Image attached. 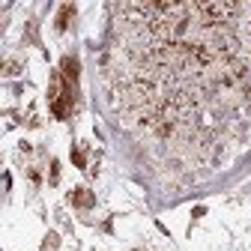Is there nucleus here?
Returning a JSON list of instances; mask_svg holds the SVG:
<instances>
[{"label": "nucleus", "mask_w": 251, "mask_h": 251, "mask_svg": "<svg viewBox=\"0 0 251 251\" xmlns=\"http://www.w3.org/2000/svg\"><path fill=\"white\" fill-rule=\"evenodd\" d=\"M63 81H69V84H78V63L69 57V60H63Z\"/></svg>", "instance_id": "obj_1"}, {"label": "nucleus", "mask_w": 251, "mask_h": 251, "mask_svg": "<svg viewBox=\"0 0 251 251\" xmlns=\"http://www.w3.org/2000/svg\"><path fill=\"white\" fill-rule=\"evenodd\" d=\"M72 12H75V6H72V3H66V6H60V18H57V30H66V27H69V18H72Z\"/></svg>", "instance_id": "obj_2"}, {"label": "nucleus", "mask_w": 251, "mask_h": 251, "mask_svg": "<svg viewBox=\"0 0 251 251\" xmlns=\"http://www.w3.org/2000/svg\"><path fill=\"white\" fill-rule=\"evenodd\" d=\"M72 201H75V203H90V195H84V192H75V195H72Z\"/></svg>", "instance_id": "obj_3"}]
</instances>
